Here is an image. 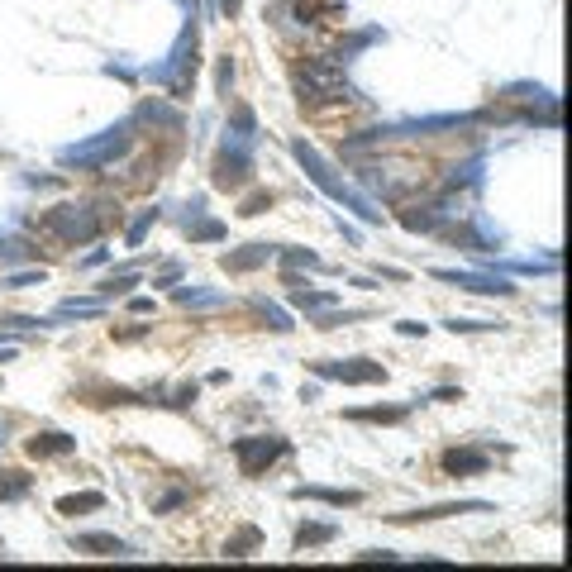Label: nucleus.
Instances as JSON below:
<instances>
[{
    "instance_id": "nucleus-1",
    "label": "nucleus",
    "mask_w": 572,
    "mask_h": 572,
    "mask_svg": "<svg viewBox=\"0 0 572 572\" xmlns=\"http://www.w3.org/2000/svg\"><path fill=\"white\" fill-rule=\"evenodd\" d=\"M291 158H296V162L305 167V177H311L329 201H339L344 211H353L358 220H368V225H382V211H377V205H372L368 196H358L353 187H344V181L334 177V167L315 153V144H305V138H291Z\"/></svg>"
},
{
    "instance_id": "nucleus-2",
    "label": "nucleus",
    "mask_w": 572,
    "mask_h": 572,
    "mask_svg": "<svg viewBox=\"0 0 572 572\" xmlns=\"http://www.w3.org/2000/svg\"><path fill=\"white\" fill-rule=\"evenodd\" d=\"M134 120H120V124H110V129L101 134H91V138H81V144H67L58 148V162L62 167H105V162H115L120 153H129L134 144Z\"/></svg>"
},
{
    "instance_id": "nucleus-3",
    "label": "nucleus",
    "mask_w": 572,
    "mask_h": 572,
    "mask_svg": "<svg viewBox=\"0 0 572 572\" xmlns=\"http://www.w3.org/2000/svg\"><path fill=\"white\" fill-rule=\"evenodd\" d=\"M291 87H296L301 101H358L353 81L344 77L339 62H305L291 72Z\"/></svg>"
},
{
    "instance_id": "nucleus-4",
    "label": "nucleus",
    "mask_w": 572,
    "mask_h": 572,
    "mask_svg": "<svg viewBox=\"0 0 572 572\" xmlns=\"http://www.w3.org/2000/svg\"><path fill=\"white\" fill-rule=\"evenodd\" d=\"M144 77L158 81V87H167V91H177V95L191 91V77H196V24L187 20V29L177 34L172 53H167V62H153Z\"/></svg>"
},
{
    "instance_id": "nucleus-5",
    "label": "nucleus",
    "mask_w": 572,
    "mask_h": 572,
    "mask_svg": "<svg viewBox=\"0 0 572 572\" xmlns=\"http://www.w3.org/2000/svg\"><path fill=\"white\" fill-rule=\"evenodd\" d=\"M482 115H425V120H396V124H377V129H362L353 138L358 144H382V138H429L439 129H468V124H477Z\"/></svg>"
},
{
    "instance_id": "nucleus-6",
    "label": "nucleus",
    "mask_w": 572,
    "mask_h": 572,
    "mask_svg": "<svg viewBox=\"0 0 572 572\" xmlns=\"http://www.w3.org/2000/svg\"><path fill=\"white\" fill-rule=\"evenodd\" d=\"M101 225L105 220L91 211V205H77V201H67V205H58V211H48V220H44V229L53 234L58 244H91L95 234H101Z\"/></svg>"
},
{
    "instance_id": "nucleus-7",
    "label": "nucleus",
    "mask_w": 572,
    "mask_h": 572,
    "mask_svg": "<svg viewBox=\"0 0 572 572\" xmlns=\"http://www.w3.org/2000/svg\"><path fill=\"white\" fill-rule=\"evenodd\" d=\"M229 449H234V458H239L244 477H258L262 468H272L277 458H286L291 444L282 435H244V439H234Z\"/></svg>"
},
{
    "instance_id": "nucleus-8",
    "label": "nucleus",
    "mask_w": 572,
    "mask_h": 572,
    "mask_svg": "<svg viewBox=\"0 0 572 572\" xmlns=\"http://www.w3.org/2000/svg\"><path fill=\"white\" fill-rule=\"evenodd\" d=\"M315 377L325 382H344V386H377L386 382V368L372 358H325V362H311Z\"/></svg>"
},
{
    "instance_id": "nucleus-9",
    "label": "nucleus",
    "mask_w": 572,
    "mask_h": 572,
    "mask_svg": "<svg viewBox=\"0 0 572 572\" xmlns=\"http://www.w3.org/2000/svg\"><path fill=\"white\" fill-rule=\"evenodd\" d=\"M211 181L220 191H239L253 181V148H244V144H225L215 153V167H211Z\"/></svg>"
},
{
    "instance_id": "nucleus-10",
    "label": "nucleus",
    "mask_w": 572,
    "mask_h": 572,
    "mask_svg": "<svg viewBox=\"0 0 572 572\" xmlns=\"http://www.w3.org/2000/svg\"><path fill=\"white\" fill-rule=\"evenodd\" d=\"M435 282H449L458 291H477V296H515V286L506 272H458V268H435Z\"/></svg>"
},
{
    "instance_id": "nucleus-11",
    "label": "nucleus",
    "mask_w": 572,
    "mask_h": 572,
    "mask_svg": "<svg viewBox=\"0 0 572 572\" xmlns=\"http://www.w3.org/2000/svg\"><path fill=\"white\" fill-rule=\"evenodd\" d=\"M453 215H472V211H463V205L453 211V201H420V205H406V211H401V225L410 234H439Z\"/></svg>"
},
{
    "instance_id": "nucleus-12",
    "label": "nucleus",
    "mask_w": 572,
    "mask_h": 572,
    "mask_svg": "<svg viewBox=\"0 0 572 572\" xmlns=\"http://www.w3.org/2000/svg\"><path fill=\"white\" fill-rule=\"evenodd\" d=\"M472 510H496L492 501H444V506H425V510H396L386 515L392 525H425V520H449V515H472Z\"/></svg>"
},
{
    "instance_id": "nucleus-13",
    "label": "nucleus",
    "mask_w": 572,
    "mask_h": 572,
    "mask_svg": "<svg viewBox=\"0 0 572 572\" xmlns=\"http://www.w3.org/2000/svg\"><path fill=\"white\" fill-rule=\"evenodd\" d=\"M181 229H187L191 244H220V239H225V225H220V220H205V196H191L187 201Z\"/></svg>"
},
{
    "instance_id": "nucleus-14",
    "label": "nucleus",
    "mask_w": 572,
    "mask_h": 572,
    "mask_svg": "<svg viewBox=\"0 0 572 572\" xmlns=\"http://www.w3.org/2000/svg\"><path fill=\"white\" fill-rule=\"evenodd\" d=\"M291 501H319V506H329V510H353V506H362V492H339V486L301 482V486H291Z\"/></svg>"
},
{
    "instance_id": "nucleus-15",
    "label": "nucleus",
    "mask_w": 572,
    "mask_h": 572,
    "mask_svg": "<svg viewBox=\"0 0 572 572\" xmlns=\"http://www.w3.org/2000/svg\"><path fill=\"white\" fill-rule=\"evenodd\" d=\"M272 258H277V244H244V248H229V253L220 258V268L225 272H253Z\"/></svg>"
},
{
    "instance_id": "nucleus-16",
    "label": "nucleus",
    "mask_w": 572,
    "mask_h": 572,
    "mask_svg": "<svg viewBox=\"0 0 572 572\" xmlns=\"http://www.w3.org/2000/svg\"><path fill=\"white\" fill-rule=\"evenodd\" d=\"M486 468H492V453L486 449H449L444 453V472H453V477H482Z\"/></svg>"
},
{
    "instance_id": "nucleus-17",
    "label": "nucleus",
    "mask_w": 572,
    "mask_h": 572,
    "mask_svg": "<svg viewBox=\"0 0 572 572\" xmlns=\"http://www.w3.org/2000/svg\"><path fill=\"white\" fill-rule=\"evenodd\" d=\"M72 549L95 553V558H134V549L120 535H72Z\"/></svg>"
},
{
    "instance_id": "nucleus-18",
    "label": "nucleus",
    "mask_w": 572,
    "mask_h": 572,
    "mask_svg": "<svg viewBox=\"0 0 572 572\" xmlns=\"http://www.w3.org/2000/svg\"><path fill=\"white\" fill-rule=\"evenodd\" d=\"M24 449H29V458H62V453L77 449V439L62 435V429H44V435H34Z\"/></svg>"
},
{
    "instance_id": "nucleus-19",
    "label": "nucleus",
    "mask_w": 572,
    "mask_h": 572,
    "mask_svg": "<svg viewBox=\"0 0 572 572\" xmlns=\"http://www.w3.org/2000/svg\"><path fill=\"white\" fill-rule=\"evenodd\" d=\"M105 315V301L101 296H67V301H58V311H53V319H101Z\"/></svg>"
},
{
    "instance_id": "nucleus-20",
    "label": "nucleus",
    "mask_w": 572,
    "mask_h": 572,
    "mask_svg": "<svg viewBox=\"0 0 572 572\" xmlns=\"http://www.w3.org/2000/svg\"><path fill=\"white\" fill-rule=\"evenodd\" d=\"M134 124H158V129H177V124H181V110L162 105V101H144V105L134 110Z\"/></svg>"
},
{
    "instance_id": "nucleus-21",
    "label": "nucleus",
    "mask_w": 572,
    "mask_h": 572,
    "mask_svg": "<svg viewBox=\"0 0 572 572\" xmlns=\"http://www.w3.org/2000/svg\"><path fill=\"white\" fill-rule=\"evenodd\" d=\"M34 492V477L20 468H0V501H24Z\"/></svg>"
},
{
    "instance_id": "nucleus-22",
    "label": "nucleus",
    "mask_w": 572,
    "mask_h": 572,
    "mask_svg": "<svg viewBox=\"0 0 572 572\" xmlns=\"http://www.w3.org/2000/svg\"><path fill=\"white\" fill-rule=\"evenodd\" d=\"M110 501H105V492H77V496H62L58 501V515H87V510H105Z\"/></svg>"
},
{
    "instance_id": "nucleus-23",
    "label": "nucleus",
    "mask_w": 572,
    "mask_h": 572,
    "mask_svg": "<svg viewBox=\"0 0 572 572\" xmlns=\"http://www.w3.org/2000/svg\"><path fill=\"white\" fill-rule=\"evenodd\" d=\"M415 406V401H410ZM410 406H368V410H348V420H368V425H401L410 415Z\"/></svg>"
},
{
    "instance_id": "nucleus-24",
    "label": "nucleus",
    "mask_w": 572,
    "mask_h": 572,
    "mask_svg": "<svg viewBox=\"0 0 572 572\" xmlns=\"http://www.w3.org/2000/svg\"><path fill=\"white\" fill-rule=\"evenodd\" d=\"M510 101H525V105H558V95L549 87H529V81H515V87H506Z\"/></svg>"
},
{
    "instance_id": "nucleus-25",
    "label": "nucleus",
    "mask_w": 572,
    "mask_h": 572,
    "mask_svg": "<svg viewBox=\"0 0 572 572\" xmlns=\"http://www.w3.org/2000/svg\"><path fill=\"white\" fill-rule=\"evenodd\" d=\"M277 258L286 262V268H305V272H325V258L311 253V248H277Z\"/></svg>"
},
{
    "instance_id": "nucleus-26",
    "label": "nucleus",
    "mask_w": 572,
    "mask_h": 572,
    "mask_svg": "<svg viewBox=\"0 0 572 572\" xmlns=\"http://www.w3.org/2000/svg\"><path fill=\"white\" fill-rule=\"evenodd\" d=\"M172 296H177V305H225L229 301L225 291H201V286H177Z\"/></svg>"
},
{
    "instance_id": "nucleus-27",
    "label": "nucleus",
    "mask_w": 572,
    "mask_h": 572,
    "mask_svg": "<svg viewBox=\"0 0 572 572\" xmlns=\"http://www.w3.org/2000/svg\"><path fill=\"white\" fill-rule=\"evenodd\" d=\"M258 543H262V535H258V529H253V525H244V529H239V535H234V539L225 543V558H248V553H253V549H258Z\"/></svg>"
},
{
    "instance_id": "nucleus-28",
    "label": "nucleus",
    "mask_w": 572,
    "mask_h": 572,
    "mask_svg": "<svg viewBox=\"0 0 572 572\" xmlns=\"http://www.w3.org/2000/svg\"><path fill=\"white\" fill-rule=\"evenodd\" d=\"M334 535H339L334 525H301L296 529V549H319V543H329Z\"/></svg>"
},
{
    "instance_id": "nucleus-29",
    "label": "nucleus",
    "mask_w": 572,
    "mask_h": 572,
    "mask_svg": "<svg viewBox=\"0 0 572 572\" xmlns=\"http://www.w3.org/2000/svg\"><path fill=\"white\" fill-rule=\"evenodd\" d=\"M444 329L449 334H496L506 325H501V319H444Z\"/></svg>"
},
{
    "instance_id": "nucleus-30",
    "label": "nucleus",
    "mask_w": 572,
    "mask_h": 572,
    "mask_svg": "<svg viewBox=\"0 0 572 572\" xmlns=\"http://www.w3.org/2000/svg\"><path fill=\"white\" fill-rule=\"evenodd\" d=\"M458 187H482V158L453 167V172H449V191H458Z\"/></svg>"
},
{
    "instance_id": "nucleus-31",
    "label": "nucleus",
    "mask_w": 572,
    "mask_h": 572,
    "mask_svg": "<svg viewBox=\"0 0 572 572\" xmlns=\"http://www.w3.org/2000/svg\"><path fill=\"white\" fill-rule=\"evenodd\" d=\"M153 225H158V205H148V211L134 220V225H129V234H124V244H129V248H138V244H144V234H148Z\"/></svg>"
},
{
    "instance_id": "nucleus-32",
    "label": "nucleus",
    "mask_w": 572,
    "mask_h": 572,
    "mask_svg": "<svg viewBox=\"0 0 572 572\" xmlns=\"http://www.w3.org/2000/svg\"><path fill=\"white\" fill-rule=\"evenodd\" d=\"M258 305H262V315H268V319H272V329H277V334H291V329H296V325H291V315L282 311V305H272L268 296H262Z\"/></svg>"
},
{
    "instance_id": "nucleus-33",
    "label": "nucleus",
    "mask_w": 572,
    "mask_h": 572,
    "mask_svg": "<svg viewBox=\"0 0 572 572\" xmlns=\"http://www.w3.org/2000/svg\"><path fill=\"white\" fill-rule=\"evenodd\" d=\"M44 268H29V272H5V277H0V282H5V286H44Z\"/></svg>"
},
{
    "instance_id": "nucleus-34",
    "label": "nucleus",
    "mask_w": 572,
    "mask_h": 572,
    "mask_svg": "<svg viewBox=\"0 0 572 572\" xmlns=\"http://www.w3.org/2000/svg\"><path fill=\"white\" fill-rule=\"evenodd\" d=\"M268 205H272V191H258L253 201H244V211H239V215H262Z\"/></svg>"
},
{
    "instance_id": "nucleus-35",
    "label": "nucleus",
    "mask_w": 572,
    "mask_h": 572,
    "mask_svg": "<svg viewBox=\"0 0 572 572\" xmlns=\"http://www.w3.org/2000/svg\"><path fill=\"white\" fill-rule=\"evenodd\" d=\"M358 563H396V553L392 549H362Z\"/></svg>"
},
{
    "instance_id": "nucleus-36",
    "label": "nucleus",
    "mask_w": 572,
    "mask_h": 572,
    "mask_svg": "<svg viewBox=\"0 0 572 572\" xmlns=\"http://www.w3.org/2000/svg\"><path fill=\"white\" fill-rule=\"evenodd\" d=\"M215 87H220V95H229V87H234V62H229V58L220 62V77H215Z\"/></svg>"
},
{
    "instance_id": "nucleus-37",
    "label": "nucleus",
    "mask_w": 572,
    "mask_h": 572,
    "mask_svg": "<svg viewBox=\"0 0 572 572\" xmlns=\"http://www.w3.org/2000/svg\"><path fill=\"white\" fill-rule=\"evenodd\" d=\"M177 277H181V268H177V262H167V268L153 277V286H177Z\"/></svg>"
},
{
    "instance_id": "nucleus-38",
    "label": "nucleus",
    "mask_w": 572,
    "mask_h": 572,
    "mask_svg": "<svg viewBox=\"0 0 572 572\" xmlns=\"http://www.w3.org/2000/svg\"><path fill=\"white\" fill-rule=\"evenodd\" d=\"M181 501H187V496H181V492H167L162 501H153V515H162V510H177Z\"/></svg>"
},
{
    "instance_id": "nucleus-39",
    "label": "nucleus",
    "mask_w": 572,
    "mask_h": 572,
    "mask_svg": "<svg viewBox=\"0 0 572 572\" xmlns=\"http://www.w3.org/2000/svg\"><path fill=\"white\" fill-rule=\"evenodd\" d=\"M110 253H115V248H91V253H87V258H81V262H77V268H101V262H105Z\"/></svg>"
},
{
    "instance_id": "nucleus-40",
    "label": "nucleus",
    "mask_w": 572,
    "mask_h": 572,
    "mask_svg": "<svg viewBox=\"0 0 572 572\" xmlns=\"http://www.w3.org/2000/svg\"><path fill=\"white\" fill-rule=\"evenodd\" d=\"M425 329H429V325H420V319H401V325H396V334H406V339H415V334L425 339Z\"/></svg>"
},
{
    "instance_id": "nucleus-41",
    "label": "nucleus",
    "mask_w": 572,
    "mask_h": 572,
    "mask_svg": "<svg viewBox=\"0 0 572 572\" xmlns=\"http://www.w3.org/2000/svg\"><path fill=\"white\" fill-rule=\"evenodd\" d=\"M334 225H339V234H344V239H348V244H362V234H358L353 225H348V220H344V215H334Z\"/></svg>"
},
{
    "instance_id": "nucleus-42",
    "label": "nucleus",
    "mask_w": 572,
    "mask_h": 572,
    "mask_svg": "<svg viewBox=\"0 0 572 572\" xmlns=\"http://www.w3.org/2000/svg\"><path fill=\"white\" fill-rule=\"evenodd\" d=\"M129 311L134 315H153V296H129Z\"/></svg>"
},
{
    "instance_id": "nucleus-43",
    "label": "nucleus",
    "mask_w": 572,
    "mask_h": 572,
    "mask_svg": "<svg viewBox=\"0 0 572 572\" xmlns=\"http://www.w3.org/2000/svg\"><path fill=\"white\" fill-rule=\"evenodd\" d=\"M348 286H358V291H377L372 277H348Z\"/></svg>"
},
{
    "instance_id": "nucleus-44",
    "label": "nucleus",
    "mask_w": 572,
    "mask_h": 572,
    "mask_svg": "<svg viewBox=\"0 0 572 572\" xmlns=\"http://www.w3.org/2000/svg\"><path fill=\"white\" fill-rule=\"evenodd\" d=\"M220 10H225V15L234 20V15H239V10H244V0H220Z\"/></svg>"
}]
</instances>
